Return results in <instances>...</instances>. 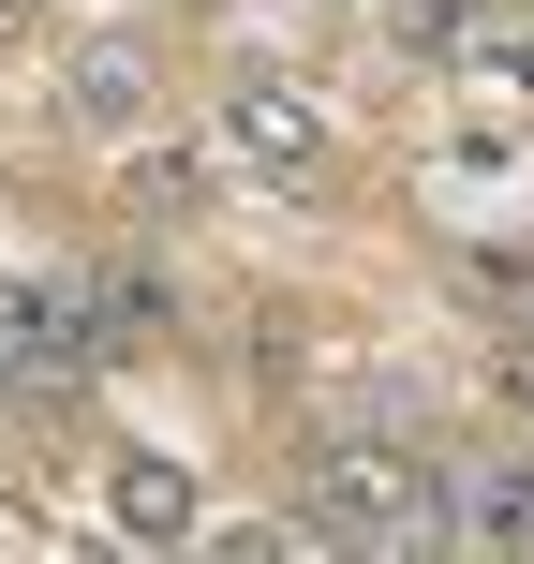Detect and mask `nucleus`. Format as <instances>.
<instances>
[{
	"label": "nucleus",
	"instance_id": "f257e3e1",
	"mask_svg": "<svg viewBox=\"0 0 534 564\" xmlns=\"http://www.w3.org/2000/svg\"><path fill=\"white\" fill-rule=\"evenodd\" d=\"M312 520L327 535H446V490L401 446H312Z\"/></svg>",
	"mask_w": 534,
	"mask_h": 564
},
{
	"label": "nucleus",
	"instance_id": "f03ea898",
	"mask_svg": "<svg viewBox=\"0 0 534 564\" xmlns=\"http://www.w3.org/2000/svg\"><path fill=\"white\" fill-rule=\"evenodd\" d=\"M224 149L268 164V178H312V164H327V119H312L282 75H238V89H224Z\"/></svg>",
	"mask_w": 534,
	"mask_h": 564
},
{
	"label": "nucleus",
	"instance_id": "7ed1b4c3",
	"mask_svg": "<svg viewBox=\"0 0 534 564\" xmlns=\"http://www.w3.org/2000/svg\"><path fill=\"white\" fill-rule=\"evenodd\" d=\"M446 535H534V446H490L446 476Z\"/></svg>",
	"mask_w": 534,
	"mask_h": 564
},
{
	"label": "nucleus",
	"instance_id": "20e7f679",
	"mask_svg": "<svg viewBox=\"0 0 534 564\" xmlns=\"http://www.w3.org/2000/svg\"><path fill=\"white\" fill-rule=\"evenodd\" d=\"M75 297H89V341H105V357H134V341L178 327V282H149V268H105V282H75Z\"/></svg>",
	"mask_w": 534,
	"mask_h": 564
},
{
	"label": "nucleus",
	"instance_id": "39448f33",
	"mask_svg": "<svg viewBox=\"0 0 534 564\" xmlns=\"http://www.w3.org/2000/svg\"><path fill=\"white\" fill-rule=\"evenodd\" d=\"M75 119H89V134L149 119V59H134V45H89V59H75Z\"/></svg>",
	"mask_w": 534,
	"mask_h": 564
},
{
	"label": "nucleus",
	"instance_id": "423d86ee",
	"mask_svg": "<svg viewBox=\"0 0 534 564\" xmlns=\"http://www.w3.org/2000/svg\"><path fill=\"white\" fill-rule=\"evenodd\" d=\"M119 520H149V535H178V520H194V490H178V476H119Z\"/></svg>",
	"mask_w": 534,
	"mask_h": 564
}]
</instances>
